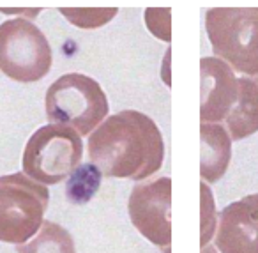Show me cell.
Returning <instances> with one entry per match:
<instances>
[{
	"label": "cell",
	"instance_id": "30bf717a",
	"mask_svg": "<svg viewBox=\"0 0 258 253\" xmlns=\"http://www.w3.org/2000/svg\"><path fill=\"white\" fill-rule=\"evenodd\" d=\"M202 161L200 177L204 182H218L228 170L232 161V142L230 133L221 124H200Z\"/></svg>",
	"mask_w": 258,
	"mask_h": 253
},
{
	"label": "cell",
	"instance_id": "6da1fadb",
	"mask_svg": "<svg viewBox=\"0 0 258 253\" xmlns=\"http://www.w3.org/2000/svg\"><path fill=\"white\" fill-rule=\"evenodd\" d=\"M89 158L104 177L144 181L163 167L165 140L149 115L124 110L89 136Z\"/></svg>",
	"mask_w": 258,
	"mask_h": 253
},
{
	"label": "cell",
	"instance_id": "5b68a950",
	"mask_svg": "<svg viewBox=\"0 0 258 253\" xmlns=\"http://www.w3.org/2000/svg\"><path fill=\"white\" fill-rule=\"evenodd\" d=\"M83 158L82 136L68 126L48 124L29 138L23 150L25 175L41 184H58L75 174Z\"/></svg>",
	"mask_w": 258,
	"mask_h": 253
},
{
	"label": "cell",
	"instance_id": "7c38bea8",
	"mask_svg": "<svg viewBox=\"0 0 258 253\" xmlns=\"http://www.w3.org/2000/svg\"><path fill=\"white\" fill-rule=\"evenodd\" d=\"M16 253H76L75 239L62 225L44 221L32 241L20 244Z\"/></svg>",
	"mask_w": 258,
	"mask_h": 253
},
{
	"label": "cell",
	"instance_id": "ba28073f",
	"mask_svg": "<svg viewBox=\"0 0 258 253\" xmlns=\"http://www.w3.org/2000/svg\"><path fill=\"white\" fill-rule=\"evenodd\" d=\"M214 244L219 253H258V193L228 204L219 213Z\"/></svg>",
	"mask_w": 258,
	"mask_h": 253
},
{
	"label": "cell",
	"instance_id": "9a60e30c",
	"mask_svg": "<svg viewBox=\"0 0 258 253\" xmlns=\"http://www.w3.org/2000/svg\"><path fill=\"white\" fill-rule=\"evenodd\" d=\"M202 248H207L209 242L214 239V228H216V204L211 195L207 182H202Z\"/></svg>",
	"mask_w": 258,
	"mask_h": 253
},
{
	"label": "cell",
	"instance_id": "5bb4252c",
	"mask_svg": "<svg viewBox=\"0 0 258 253\" xmlns=\"http://www.w3.org/2000/svg\"><path fill=\"white\" fill-rule=\"evenodd\" d=\"M62 16L68 18L73 25L80 27V29H99L101 25L108 23L115 15L117 9H69L64 8L60 9Z\"/></svg>",
	"mask_w": 258,
	"mask_h": 253
},
{
	"label": "cell",
	"instance_id": "7a4b0ae2",
	"mask_svg": "<svg viewBox=\"0 0 258 253\" xmlns=\"http://www.w3.org/2000/svg\"><path fill=\"white\" fill-rule=\"evenodd\" d=\"M46 117L53 124L68 126L80 136L92 135L108 115V97L94 78L68 73L57 78L44 97Z\"/></svg>",
	"mask_w": 258,
	"mask_h": 253
},
{
	"label": "cell",
	"instance_id": "8fae6325",
	"mask_svg": "<svg viewBox=\"0 0 258 253\" xmlns=\"http://www.w3.org/2000/svg\"><path fill=\"white\" fill-rule=\"evenodd\" d=\"M232 140H242L258 131V83L254 78H239V97L225 119Z\"/></svg>",
	"mask_w": 258,
	"mask_h": 253
},
{
	"label": "cell",
	"instance_id": "3957f363",
	"mask_svg": "<svg viewBox=\"0 0 258 253\" xmlns=\"http://www.w3.org/2000/svg\"><path fill=\"white\" fill-rule=\"evenodd\" d=\"M212 52L233 71L258 76V8H214L205 15Z\"/></svg>",
	"mask_w": 258,
	"mask_h": 253
},
{
	"label": "cell",
	"instance_id": "4fadbf2b",
	"mask_svg": "<svg viewBox=\"0 0 258 253\" xmlns=\"http://www.w3.org/2000/svg\"><path fill=\"white\" fill-rule=\"evenodd\" d=\"M101 172L94 165H82L78 172L71 177L68 184V198L75 204H83L92 198L96 189L99 188Z\"/></svg>",
	"mask_w": 258,
	"mask_h": 253
},
{
	"label": "cell",
	"instance_id": "d6986e66",
	"mask_svg": "<svg viewBox=\"0 0 258 253\" xmlns=\"http://www.w3.org/2000/svg\"><path fill=\"white\" fill-rule=\"evenodd\" d=\"M254 82H256V83H258V76H256V78H254Z\"/></svg>",
	"mask_w": 258,
	"mask_h": 253
},
{
	"label": "cell",
	"instance_id": "9c48e42d",
	"mask_svg": "<svg viewBox=\"0 0 258 253\" xmlns=\"http://www.w3.org/2000/svg\"><path fill=\"white\" fill-rule=\"evenodd\" d=\"M200 75V121L207 124H219L235 107L239 97V78L235 76V71L218 57L202 59Z\"/></svg>",
	"mask_w": 258,
	"mask_h": 253
},
{
	"label": "cell",
	"instance_id": "e0dca14e",
	"mask_svg": "<svg viewBox=\"0 0 258 253\" xmlns=\"http://www.w3.org/2000/svg\"><path fill=\"white\" fill-rule=\"evenodd\" d=\"M4 15H20L23 20L25 18H36L41 9H0Z\"/></svg>",
	"mask_w": 258,
	"mask_h": 253
},
{
	"label": "cell",
	"instance_id": "2e32d148",
	"mask_svg": "<svg viewBox=\"0 0 258 253\" xmlns=\"http://www.w3.org/2000/svg\"><path fill=\"white\" fill-rule=\"evenodd\" d=\"M149 29L152 34L161 37L163 41H170V9H147L145 13Z\"/></svg>",
	"mask_w": 258,
	"mask_h": 253
},
{
	"label": "cell",
	"instance_id": "277c9868",
	"mask_svg": "<svg viewBox=\"0 0 258 253\" xmlns=\"http://www.w3.org/2000/svg\"><path fill=\"white\" fill-rule=\"evenodd\" d=\"M50 204L46 186L22 172L0 177V241L23 244L44 223Z\"/></svg>",
	"mask_w": 258,
	"mask_h": 253
},
{
	"label": "cell",
	"instance_id": "8992f818",
	"mask_svg": "<svg viewBox=\"0 0 258 253\" xmlns=\"http://www.w3.org/2000/svg\"><path fill=\"white\" fill-rule=\"evenodd\" d=\"M51 48L46 36L29 20L0 25V71L20 83H34L50 73Z\"/></svg>",
	"mask_w": 258,
	"mask_h": 253
},
{
	"label": "cell",
	"instance_id": "ac0fdd59",
	"mask_svg": "<svg viewBox=\"0 0 258 253\" xmlns=\"http://www.w3.org/2000/svg\"><path fill=\"white\" fill-rule=\"evenodd\" d=\"M202 253H211V249H207V248H202Z\"/></svg>",
	"mask_w": 258,
	"mask_h": 253
},
{
	"label": "cell",
	"instance_id": "52a82bcc",
	"mask_svg": "<svg viewBox=\"0 0 258 253\" xmlns=\"http://www.w3.org/2000/svg\"><path fill=\"white\" fill-rule=\"evenodd\" d=\"M127 213L145 239L168 251L172 244V179L159 177L135 186L127 200Z\"/></svg>",
	"mask_w": 258,
	"mask_h": 253
}]
</instances>
